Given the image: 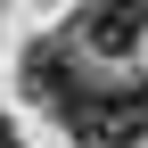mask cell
<instances>
[{
	"label": "cell",
	"mask_w": 148,
	"mask_h": 148,
	"mask_svg": "<svg viewBox=\"0 0 148 148\" xmlns=\"http://www.w3.org/2000/svg\"><path fill=\"white\" fill-rule=\"evenodd\" d=\"M66 132L82 140V148H140V140H148V107H140V82H132V90H99V82H90V99L66 115Z\"/></svg>",
	"instance_id": "1"
},
{
	"label": "cell",
	"mask_w": 148,
	"mask_h": 148,
	"mask_svg": "<svg viewBox=\"0 0 148 148\" xmlns=\"http://www.w3.org/2000/svg\"><path fill=\"white\" fill-rule=\"evenodd\" d=\"M0 148H25V140H16V123H0Z\"/></svg>",
	"instance_id": "4"
},
{
	"label": "cell",
	"mask_w": 148,
	"mask_h": 148,
	"mask_svg": "<svg viewBox=\"0 0 148 148\" xmlns=\"http://www.w3.org/2000/svg\"><path fill=\"white\" fill-rule=\"evenodd\" d=\"M140 107H148V82H140Z\"/></svg>",
	"instance_id": "5"
},
{
	"label": "cell",
	"mask_w": 148,
	"mask_h": 148,
	"mask_svg": "<svg viewBox=\"0 0 148 148\" xmlns=\"http://www.w3.org/2000/svg\"><path fill=\"white\" fill-rule=\"evenodd\" d=\"M140 33H148V0H82V41L90 49H140Z\"/></svg>",
	"instance_id": "3"
},
{
	"label": "cell",
	"mask_w": 148,
	"mask_h": 148,
	"mask_svg": "<svg viewBox=\"0 0 148 148\" xmlns=\"http://www.w3.org/2000/svg\"><path fill=\"white\" fill-rule=\"evenodd\" d=\"M25 90H33V107H49L58 123L90 99V82H82V66H74V49H58V41H33V49H25Z\"/></svg>",
	"instance_id": "2"
}]
</instances>
